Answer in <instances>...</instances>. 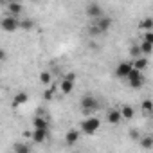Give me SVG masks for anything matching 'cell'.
Listing matches in <instances>:
<instances>
[{
    "label": "cell",
    "instance_id": "d4e9b609",
    "mask_svg": "<svg viewBox=\"0 0 153 153\" xmlns=\"http://www.w3.org/2000/svg\"><path fill=\"white\" fill-rule=\"evenodd\" d=\"M63 79H68V81H76V74L74 72H68V74H65V78Z\"/></svg>",
    "mask_w": 153,
    "mask_h": 153
},
{
    "label": "cell",
    "instance_id": "5b68a950",
    "mask_svg": "<svg viewBox=\"0 0 153 153\" xmlns=\"http://www.w3.org/2000/svg\"><path fill=\"white\" fill-rule=\"evenodd\" d=\"M128 83H130L131 88L139 90V88L144 85V76H142V72L137 70V68H133V70L130 72V76H128Z\"/></svg>",
    "mask_w": 153,
    "mask_h": 153
},
{
    "label": "cell",
    "instance_id": "6da1fadb",
    "mask_svg": "<svg viewBox=\"0 0 153 153\" xmlns=\"http://www.w3.org/2000/svg\"><path fill=\"white\" fill-rule=\"evenodd\" d=\"M99 126H101V121H99L97 117H87V119L81 123L79 130H81L83 133H87V135H94V133L99 130Z\"/></svg>",
    "mask_w": 153,
    "mask_h": 153
},
{
    "label": "cell",
    "instance_id": "8992f818",
    "mask_svg": "<svg viewBox=\"0 0 153 153\" xmlns=\"http://www.w3.org/2000/svg\"><path fill=\"white\" fill-rule=\"evenodd\" d=\"M131 70H133V63H130V61H121V63L115 67L114 74L117 76V78H126V79H128V76H130Z\"/></svg>",
    "mask_w": 153,
    "mask_h": 153
},
{
    "label": "cell",
    "instance_id": "ffe728a7",
    "mask_svg": "<svg viewBox=\"0 0 153 153\" xmlns=\"http://www.w3.org/2000/svg\"><path fill=\"white\" fill-rule=\"evenodd\" d=\"M140 54L142 56H149L151 52H153V45H149V43H144V42H140Z\"/></svg>",
    "mask_w": 153,
    "mask_h": 153
},
{
    "label": "cell",
    "instance_id": "8fae6325",
    "mask_svg": "<svg viewBox=\"0 0 153 153\" xmlns=\"http://www.w3.org/2000/svg\"><path fill=\"white\" fill-rule=\"evenodd\" d=\"M78 139H79V131L78 130H68L65 133V144H68V146L76 144V142H78Z\"/></svg>",
    "mask_w": 153,
    "mask_h": 153
},
{
    "label": "cell",
    "instance_id": "7c38bea8",
    "mask_svg": "<svg viewBox=\"0 0 153 153\" xmlns=\"http://www.w3.org/2000/svg\"><path fill=\"white\" fill-rule=\"evenodd\" d=\"M33 126H34V130H47V131H49V123H47V119H43L42 115H36V117L33 119Z\"/></svg>",
    "mask_w": 153,
    "mask_h": 153
},
{
    "label": "cell",
    "instance_id": "30bf717a",
    "mask_svg": "<svg viewBox=\"0 0 153 153\" xmlns=\"http://www.w3.org/2000/svg\"><path fill=\"white\" fill-rule=\"evenodd\" d=\"M22 9H24V7H22V4H18V2H9V4H7V15H9V16H16V18H18V16L22 15Z\"/></svg>",
    "mask_w": 153,
    "mask_h": 153
},
{
    "label": "cell",
    "instance_id": "d6986e66",
    "mask_svg": "<svg viewBox=\"0 0 153 153\" xmlns=\"http://www.w3.org/2000/svg\"><path fill=\"white\" fill-rule=\"evenodd\" d=\"M121 115H123V119H131V117L135 115V110H133L130 105H124V106L121 108Z\"/></svg>",
    "mask_w": 153,
    "mask_h": 153
},
{
    "label": "cell",
    "instance_id": "2e32d148",
    "mask_svg": "<svg viewBox=\"0 0 153 153\" xmlns=\"http://www.w3.org/2000/svg\"><path fill=\"white\" fill-rule=\"evenodd\" d=\"M139 144H140L142 149H151L153 148V135H142Z\"/></svg>",
    "mask_w": 153,
    "mask_h": 153
},
{
    "label": "cell",
    "instance_id": "4fadbf2b",
    "mask_svg": "<svg viewBox=\"0 0 153 153\" xmlns=\"http://www.w3.org/2000/svg\"><path fill=\"white\" fill-rule=\"evenodd\" d=\"M106 119H108V123H110V124H119V123H121V119H123L121 110H110V112H108V115H106Z\"/></svg>",
    "mask_w": 153,
    "mask_h": 153
},
{
    "label": "cell",
    "instance_id": "484cf974",
    "mask_svg": "<svg viewBox=\"0 0 153 153\" xmlns=\"http://www.w3.org/2000/svg\"><path fill=\"white\" fill-rule=\"evenodd\" d=\"M130 137H131V139H139V133H137L135 130H131V131H130Z\"/></svg>",
    "mask_w": 153,
    "mask_h": 153
},
{
    "label": "cell",
    "instance_id": "5bb4252c",
    "mask_svg": "<svg viewBox=\"0 0 153 153\" xmlns=\"http://www.w3.org/2000/svg\"><path fill=\"white\" fill-rule=\"evenodd\" d=\"M139 27H140L144 33H151V31H153V18H151V16L142 18V20H140V24H139Z\"/></svg>",
    "mask_w": 153,
    "mask_h": 153
},
{
    "label": "cell",
    "instance_id": "603a6c76",
    "mask_svg": "<svg viewBox=\"0 0 153 153\" xmlns=\"http://www.w3.org/2000/svg\"><path fill=\"white\" fill-rule=\"evenodd\" d=\"M142 42L153 45V31H151V33H142Z\"/></svg>",
    "mask_w": 153,
    "mask_h": 153
},
{
    "label": "cell",
    "instance_id": "cb8c5ba5",
    "mask_svg": "<svg viewBox=\"0 0 153 153\" xmlns=\"http://www.w3.org/2000/svg\"><path fill=\"white\" fill-rule=\"evenodd\" d=\"M33 20H22V24H20V29H25V31H29V29H33Z\"/></svg>",
    "mask_w": 153,
    "mask_h": 153
},
{
    "label": "cell",
    "instance_id": "9a60e30c",
    "mask_svg": "<svg viewBox=\"0 0 153 153\" xmlns=\"http://www.w3.org/2000/svg\"><path fill=\"white\" fill-rule=\"evenodd\" d=\"M27 101H29V96H27L25 92H18V94H15V97H13V105H15V106L25 105Z\"/></svg>",
    "mask_w": 153,
    "mask_h": 153
},
{
    "label": "cell",
    "instance_id": "52a82bcc",
    "mask_svg": "<svg viewBox=\"0 0 153 153\" xmlns=\"http://www.w3.org/2000/svg\"><path fill=\"white\" fill-rule=\"evenodd\" d=\"M97 101H96V97H92V96H85L83 99H81V108H83V112L88 115V114H92L94 110H97Z\"/></svg>",
    "mask_w": 153,
    "mask_h": 153
},
{
    "label": "cell",
    "instance_id": "ba28073f",
    "mask_svg": "<svg viewBox=\"0 0 153 153\" xmlns=\"http://www.w3.org/2000/svg\"><path fill=\"white\" fill-rule=\"evenodd\" d=\"M47 135H49L47 130H33V133H31V140H33L34 144H43V142L47 140Z\"/></svg>",
    "mask_w": 153,
    "mask_h": 153
},
{
    "label": "cell",
    "instance_id": "ac0fdd59",
    "mask_svg": "<svg viewBox=\"0 0 153 153\" xmlns=\"http://www.w3.org/2000/svg\"><path fill=\"white\" fill-rule=\"evenodd\" d=\"M59 90L67 96V94H72V90H74V81H68V79H63L61 83H59Z\"/></svg>",
    "mask_w": 153,
    "mask_h": 153
},
{
    "label": "cell",
    "instance_id": "44dd1931",
    "mask_svg": "<svg viewBox=\"0 0 153 153\" xmlns=\"http://www.w3.org/2000/svg\"><path fill=\"white\" fill-rule=\"evenodd\" d=\"M142 112H146V114L153 112V101L151 99H144L142 101Z\"/></svg>",
    "mask_w": 153,
    "mask_h": 153
},
{
    "label": "cell",
    "instance_id": "277c9868",
    "mask_svg": "<svg viewBox=\"0 0 153 153\" xmlns=\"http://www.w3.org/2000/svg\"><path fill=\"white\" fill-rule=\"evenodd\" d=\"M85 13H87V16H88V18H94V20H99V18H103V16H105V9L101 7V4H96V2L87 4Z\"/></svg>",
    "mask_w": 153,
    "mask_h": 153
},
{
    "label": "cell",
    "instance_id": "3957f363",
    "mask_svg": "<svg viewBox=\"0 0 153 153\" xmlns=\"http://www.w3.org/2000/svg\"><path fill=\"white\" fill-rule=\"evenodd\" d=\"M20 20L16 18V16H9V15H6L2 20H0V27H2L6 33H13V31H16V29H20Z\"/></svg>",
    "mask_w": 153,
    "mask_h": 153
},
{
    "label": "cell",
    "instance_id": "7a4b0ae2",
    "mask_svg": "<svg viewBox=\"0 0 153 153\" xmlns=\"http://www.w3.org/2000/svg\"><path fill=\"white\" fill-rule=\"evenodd\" d=\"M112 24H114L112 18L103 16V18L96 20V25H94V27H90V34H103V33H108L110 27H112Z\"/></svg>",
    "mask_w": 153,
    "mask_h": 153
},
{
    "label": "cell",
    "instance_id": "9c48e42d",
    "mask_svg": "<svg viewBox=\"0 0 153 153\" xmlns=\"http://www.w3.org/2000/svg\"><path fill=\"white\" fill-rule=\"evenodd\" d=\"M13 151H15V153H33L31 144H29V142H24V140L15 142V144H13Z\"/></svg>",
    "mask_w": 153,
    "mask_h": 153
},
{
    "label": "cell",
    "instance_id": "7402d4cb",
    "mask_svg": "<svg viewBox=\"0 0 153 153\" xmlns=\"http://www.w3.org/2000/svg\"><path fill=\"white\" fill-rule=\"evenodd\" d=\"M40 81H42L43 85H49V83H51V72L43 70V72L40 74Z\"/></svg>",
    "mask_w": 153,
    "mask_h": 153
},
{
    "label": "cell",
    "instance_id": "e0dca14e",
    "mask_svg": "<svg viewBox=\"0 0 153 153\" xmlns=\"http://www.w3.org/2000/svg\"><path fill=\"white\" fill-rule=\"evenodd\" d=\"M146 67H148V58H146V56H140V58H137V59L133 61V68H137V70H140V72H144Z\"/></svg>",
    "mask_w": 153,
    "mask_h": 153
}]
</instances>
